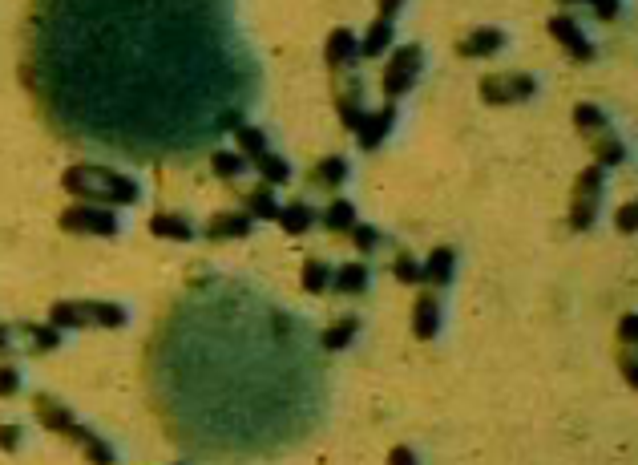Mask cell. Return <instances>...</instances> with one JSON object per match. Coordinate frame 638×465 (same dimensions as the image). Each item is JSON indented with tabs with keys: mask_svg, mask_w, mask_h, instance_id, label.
Listing matches in <instances>:
<instances>
[{
	"mask_svg": "<svg viewBox=\"0 0 638 465\" xmlns=\"http://www.w3.org/2000/svg\"><path fill=\"white\" fill-rule=\"evenodd\" d=\"M61 186L77 203H97V207H134L142 199L138 178L114 166H97V162H77L61 174Z\"/></svg>",
	"mask_w": 638,
	"mask_h": 465,
	"instance_id": "obj_1",
	"label": "cell"
},
{
	"mask_svg": "<svg viewBox=\"0 0 638 465\" xmlns=\"http://www.w3.org/2000/svg\"><path fill=\"white\" fill-rule=\"evenodd\" d=\"M33 417L41 421V429H49V433H57V437L73 441L89 465H118L114 445L105 441L101 433H93L89 425H81V421L73 417V409H69L61 397H53V393H37V397H33Z\"/></svg>",
	"mask_w": 638,
	"mask_h": 465,
	"instance_id": "obj_2",
	"label": "cell"
},
{
	"mask_svg": "<svg viewBox=\"0 0 638 465\" xmlns=\"http://www.w3.org/2000/svg\"><path fill=\"white\" fill-rule=\"evenodd\" d=\"M49 324L61 332H81V328H126L130 312L118 300H57L49 308Z\"/></svg>",
	"mask_w": 638,
	"mask_h": 465,
	"instance_id": "obj_3",
	"label": "cell"
},
{
	"mask_svg": "<svg viewBox=\"0 0 638 465\" xmlns=\"http://www.w3.org/2000/svg\"><path fill=\"white\" fill-rule=\"evenodd\" d=\"M602 191H606V166L590 162L578 178H574V191H570V231H590L598 223L602 211Z\"/></svg>",
	"mask_w": 638,
	"mask_h": 465,
	"instance_id": "obj_4",
	"label": "cell"
},
{
	"mask_svg": "<svg viewBox=\"0 0 638 465\" xmlns=\"http://www.w3.org/2000/svg\"><path fill=\"white\" fill-rule=\"evenodd\" d=\"M61 231L65 235H93V239H118L122 219L114 207H97V203H73L61 211Z\"/></svg>",
	"mask_w": 638,
	"mask_h": 465,
	"instance_id": "obj_5",
	"label": "cell"
},
{
	"mask_svg": "<svg viewBox=\"0 0 638 465\" xmlns=\"http://www.w3.org/2000/svg\"><path fill=\"white\" fill-rule=\"evenodd\" d=\"M477 93H481L485 106H517V102H529L538 93V77L534 73H517V69H509V73H485L481 85H477Z\"/></svg>",
	"mask_w": 638,
	"mask_h": 465,
	"instance_id": "obj_6",
	"label": "cell"
},
{
	"mask_svg": "<svg viewBox=\"0 0 638 465\" xmlns=\"http://www.w3.org/2000/svg\"><path fill=\"white\" fill-rule=\"evenodd\" d=\"M420 73H424V49H420V45H400V49L388 57L384 73H380V89H384V98H388V102L404 98V93L420 81Z\"/></svg>",
	"mask_w": 638,
	"mask_h": 465,
	"instance_id": "obj_7",
	"label": "cell"
},
{
	"mask_svg": "<svg viewBox=\"0 0 638 465\" xmlns=\"http://www.w3.org/2000/svg\"><path fill=\"white\" fill-rule=\"evenodd\" d=\"M332 81H336V114H340V122H344V130H352L356 134V126L364 122V77L360 73H332Z\"/></svg>",
	"mask_w": 638,
	"mask_h": 465,
	"instance_id": "obj_8",
	"label": "cell"
},
{
	"mask_svg": "<svg viewBox=\"0 0 638 465\" xmlns=\"http://www.w3.org/2000/svg\"><path fill=\"white\" fill-rule=\"evenodd\" d=\"M546 29H550V37H554V41H558V45H562V49H566L574 61H594V57H598L594 41L582 33V25H578L570 13H554Z\"/></svg>",
	"mask_w": 638,
	"mask_h": 465,
	"instance_id": "obj_9",
	"label": "cell"
},
{
	"mask_svg": "<svg viewBox=\"0 0 638 465\" xmlns=\"http://www.w3.org/2000/svg\"><path fill=\"white\" fill-rule=\"evenodd\" d=\"M441 320H445L441 296H437L433 288H420V292H416V304H412V336H416V340H437Z\"/></svg>",
	"mask_w": 638,
	"mask_h": 465,
	"instance_id": "obj_10",
	"label": "cell"
},
{
	"mask_svg": "<svg viewBox=\"0 0 638 465\" xmlns=\"http://www.w3.org/2000/svg\"><path fill=\"white\" fill-rule=\"evenodd\" d=\"M356 57H360V37L352 29H332L328 33V45H324V61L332 73H348L356 69Z\"/></svg>",
	"mask_w": 638,
	"mask_h": 465,
	"instance_id": "obj_11",
	"label": "cell"
},
{
	"mask_svg": "<svg viewBox=\"0 0 638 465\" xmlns=\"http://www.w3.org/2000/svg\"><path fill=\"white\" fill-rule=\"evenodd\" d=\"M392 126H396V106L388 102V106H380V110H372V114H364V122L356 126V142H360V150H380L384 146V138L392 134Z\"/></svg>",
	"mask_w": 638,
	"mask_h": 465,
	"instance_id": "obj_12",
	"label": "cell"
},
{
	"mask_svg": "<svg viewBox=\"0 0 638 465\" xmlns=\"http://www.w3.org/2000/svg\"><path fill=\"white\" fill-rule=\"evenodd\" d=\"M255 231V219L247 211H215L206 223V239L227 243V239H247Z\"/></svg>",
	"mask_w": 638,
	"mask_h": 465,
	"instance_id": "obj_13",
	"label": "cell"
},
{
	"mask_svg": "<svg viewBox=\"0 0 638 465\" xmlns=\"http://www.w3.org/2000/svg\"><path fill=\"white\" fill-rule=\"evenodd\" d=\"M505 45H509L505 29L485 25V29H473L465 41H457V53H461V57H469V61H477V57H497Z\"/></svg>",
	"mask_w": 638,
	"mask_h": 465,
	"instance_id": "obj_14",
	"label": "cell"
},
{
	"mask_svg": "<svg viewBox=\"0 0 638 465\" xmlns=\"http://www.w3.org/2000/svg\"><path fill=\"white\" fill-rule=\"evenodd\" d=\"M420 267H424V284H429L433 292H441V288L453 284V275H457V251L453 247H433L429 259H424Z\"/></svg>",
	"mask_w": 638,
	"mask_h": 465,
	"instance_id": "obj_15",
	"label": "cell"
},
{
	"mask_svg": "<svg viewBox=\"0 0 638 465\" xmlns=\"http://www.w3.org/2000/svg\"><path fill=\"white\" fill-rule=\"evenodd\" d=\"M61 340H65V332L53 328V324H21L17 328V344L25 352H57Z\"/></svg>",
	"mask_w": 638,
	"mask_h": 465,
	"instance_id": "obj_16",
	"label": "cell"
},
{
	"mask_svg": "<svg viewBox=\"0 0 638 465\" xmlns=\"http://www.w3.org/2000/svg\"><path fill=\"white\" fill-rule=\"evenodd\" d=\"M586 146H590V154H594L598 166H622L626 162V142L614 134V126H606L602 134L586 138Z\"/></svg>",
	"mask_w": 638,
	"mask_h": 465,
	"instance_id": "obj_17",
	"label": "cell"
},
{
	"mask_svg": "<svg viewBox=\"0 0 638 465\" xmlns=\"http://www.w3.org/2000/svg\"><path fill=\"white\" fill-rule=\"evenodd\" d=\"M307 178H311V186H319V191H336V186L348 182V158H340V154L319 158Z\"/></svg>",
	"mask_w": 638,
	"mask_h": 465,
	"instance_id": "obj_18",
	"label": "cell"
},
{
	"mask_svg": "<svg viewBox=\"0 0 638 465\" xmlns=\"http://www.w3.org/2000/svg\"><path fill=\"white\" fill-rule=\"evenodd\" d=\"M150 235L158 239H170V243H190L194 239V223L186 215H174V211H158L150 219Z\"/></svg>",
	"mask_w": 638,
	"mask_h": 465,
	"instance_id": "obj_19",
	"label": "cell"
},
{
	"mask_svg": "<svg viewBox=\"0 0 638 465\" xmlns=\"http://www.w3.org/2000/svg\"><path fill=\"white\" fill-rule=\"evenodd\" d=\"M368 284H372V271L364 263H344L332 275V292H340V296H364Z\"/></svg>",
	"mask_w": 638,
	"mask_h": 465,
	"instance_id": "obj_20",
	"label": "cell"
},
{
	"mask_svg": "<svg viewBox=\"0 0 638 465\" xmlns=\"http://www.w3.org/2000/svg\"><path fill=\"white\" fill-rule=\"evenodd\" d=\"M243 203H247L243 211H247L251 219H267V223H275V219H279V211H283V203L275 199V186H267V182H259L255 191H247V195H243Z\"/></svg>",
	"mask_w": 638,
	"mask_h": 465,
	"instance_id": "obj_21",
	"label": "cell"
},
{
	"mask_svg": "<svg viewBox=\"0 0 638 465\" xmlns=\"http://www.w3.org/2000/svg\"><path fill=\"white\" fill-rule=\"evenodd\" d=\"M392 41H396V25H392V21H380V17H376V21L368 25L364 41H360V57H384Z\"/></svg>",
	"mask_w": 638,
	"mask_h": 465,
	"instance_id": "obj_22",
	"label": "cell"
},
{
	"mask_svg": "<svg viewBox=\"0 0 638 465\" xmlns=\"http://www.w3.org/2000/svg\"><path fill=\"white\" fill-rule=\"evenodd\" d=\"M279 227H283V235H307L311 231V223H315V211H311V203H283V211H279V219H275Z\"/></svg>",
	"mask_w": 638,
	"mask_h": 465,
	"instance_id": "obj_23",
	"label": "cell"
},
{
	"mask_svg": "<svg viewBox=\"0 0 638 465\" xmlns=\"http://www.w3.org/2000/svg\"><path fill=\"white\" fill-rule=\"evenodd\" d=\"M332 267L324 263V259H307L303 263V271H299V284H303V292H311V296H324V292H332Z\"/></svg>",
	"mask_w": 638,
	"mask_h": 465,
	"instance_id": "obj_24",
	"label": "cell"
},
{
	"mask_svg": "<svg viewBox=\"0 0 638 465\" xmlns=\"http://www.w3.org/2000/svg\"><path fill=\"white\" fill-rule=\"evenodd\" d=\"M319 223H324L332 235H344V231L356 227V207H352L348 199H332V203L324 207V215H319Z\"/></svg>",
	"mask_w": 638,
	"mask_h": 465,
	"instance_id": "obj_25",
	"label": "cell"
},
{
	"mask_svg": "<svg viewBox=\"0 0 638 465\" xmlns=\"http://www.w3.org/2000/svg\"><path fill=\"white\" fill-rule=\"evenodd\" d=\"M574 126H578V134H582V138H594V134H602V130L610 126V118H606V110H602V106H594V102H578V106H574Z\"/></svg>",
	"mask_w": 638,
	"mask_h": 465,
	"instance_id": "obj_26",
	"label": "cell"
},
{
	"mask_svg": "<svg viewBox=\"0 0 638 465\" xmlns=\"http://www.w3.org/2000/svg\"><path fill=\"white\" fill-rule=\"evenodd\" d=\"M210 170H215L219 178H227V182H235V178L247 174V154H239V150H215V154H210Z\"/></svg>",
	"mask_w": 638,
	"mask_h": 465,
	"instance_id": "obj_27",
	"label": "cell"
},
{
	"mask_svg": "<svg viewBox=\"0 0 638 465\" xmlns=\"http://www.w3.org/2000/svg\"><path fill=\"white\" fill-rule=\"evenodd\" d=\"M251 166L259 170V178L267 182V186H283L287 178H291V166H287V158H279V154H259V158H251Z\"/></svg>",
	"mask_w": 638,
	"mask_h": 465,
	"instance_id": "obj_28",
	"label": "cell"
},
{
	"mask_svg": "<svg viewBox=\"0 0 638 465\" xmlns=\"http://www.w3.org/2000/svg\"><path fill=\"white\" fill-rule=\"evenodd\" d=\"M356 332H360V320H356V316H340L336 324H328L324 348H328V352H340V348H348V344L356 340Z\"/></svg>",
	"mask_w": 638,
	"mask_h": 465,
	"instance_id": "obj_29",
	"label": "cell"
},
{
	"mask_svg": "<svg viewBox=\"0 0 638 465\" xmlns=\"http://www.w3.org/2000/svg\"><path fill=\"white\" fill-rule=\"evenodd\" d=\"M235 146H239V154H247V162L271 150V146H267V134H263L259 126H239V130H235Z\"/></svg>",
	"mask_w": 638,
	"mask_h": 465,
	"instance_id": "obj_30",
	"label": "cell"
},
{
	"mask_svg": "<svg viewBox=\"0 0 638 465\" xmlns=\"http://www.w3.org/2000/svg\"><path fill=\"white\" fill-rule=\"evenodd\" d=\"M392 275L400 279V284H424V267H420L408 251H396V259H392Z\"/></svg>",
	"mask_w": 638,
	"mask_h": 465,
	"instance_id": "obj_31",
	"label": "cell"
},
{
	"mask_svg": "<svg viewBox=\"0 0 638 465\" xmlns=\"http://www.w3.org/2000/svg\"><path fill=\"white\" fill-rule=\"evenodd\" d=\"M618 372H622V381L638 393V348H626L618 344Z\"/></svg>",
	"mask_w": 638,
	"mask_h": 465,
	"instance_id": "obj_32",
	"label": "cell"
},
{
	"mask_svg": "<svg viewBox=\"0 0 638 465\" xmlns=\"http://www.w3.org/2000/svg\"><path fill=\"white\" fill-rule=\"evenodd\" d=\"M558 5H586L594 17H602V21H614L618 13H622V0H558Z\"/></svg>",
	"mask_w": 638,
	"mask_h": 465,
	"instance_id": "obj_33",
	"label": "cell"
},
{
	"mask_svg": "<svg viewBox=\"0 0 638 465\" xmlns=\"http://www.w3.org/2000/svg\"><path fill=\"white\" fill-rule=\"evenodd\" d=\"M17 393H21V368L5 360V364H0V401H9Z\"/></svg>",
	"mask_w": 638,
	"mask_h": 465,
	"instance_id": "obj_34",
	"label": "cell"
},
{
	"mask_svg": "<svg viewBox=\"0 0 638 465\" xmlns=\"http://www.w3.org/2000/svg\"><path fill=\"white\" fill-rule=\"evenodd\" d=\"M348 235H352L356 251H364V255H372V251L380 247V231H376V227H368V223H356Z\"/></svg>",
	"mask_w": 638,
	"mask_h": 465,
	"instance_id": "obj_35",
	"label": "cell"
},
{
	"mask_svg": "<svg viewBox=\"0 0 638 465\" xmlns=\"http://www.w3.org/2000/svg\"><path fill=\"white\" fill-rule=\"evenodd\" d=\"M614 227H618L622 235H638V199H630V203H622V207L614 211Z\"/></svg>",
	"mask_w": 638,
	"mask_h": 465,
	"instance_id": "obj_36",
	"label": "cell"
},
{
	"mask_svg": "<svg viewBox=\"0 0 638 465\" xmlns=\"http://www.w3.org/2000/svg\"><path fill=\"white\" fill-rule=\"evenodd\" d=\"M21 445H25L21 425H5V421H0V453H17Z\"/></svg>",
	"mask_w": 638,
	"mask_h": 465,
	"instance_id": "obj_37",
	"label": "cell"
},
{
	"mask_svg": "<svg viewBox=\"0 0 638 465\" xmlns=\"http://www.w3.org/2000/svg\"><path fill=\"white\" fill-rule=\"evenodd\" d=\"M618 344L638 348V312H626V316L618 320Z\"/></svg>",
	"mask_w": 638,
	"mask_h": 465,
	"instance_id": "obj_38",
	"label": "cell"
},
{
	"mask_svg": "<svg viewBox=\"0 0 638 465\" xmlns=\"http://www.w3.org/2000/svg\"><path fill=\"white\" fill-rule=\"evenodd\" d=\"M17 348H21V344H17V328L0 324V360H9V356H13Z\"/></svg>",
	"mask_w": 638,
	"mask_h": 465,
	"instance_id": "obj_39",
	"label": "cell"
},
{
	"mask_svg": "<svg viewBox=\"0 0 638 465\" xmlns=\"http://www.w3.org/2000/svg\"><path fill=\"white\" fill-rule=\"evenodd\" d=\"M376 9H380V13H376L380 21H392V25H396V17H400V9H404V0H376Z\"/></svg>",
	"mask_w": 638,
	"mask_h": 465,
	"instance_id": "obj_40",
	"label": "cell"
},
{
	"mask_svg": "<svg viewBox=\"0 0 638 465\" xmlns=\"http://www.w3.org/2000/svg\"><path fill=\"white\" fill-rule=\"evenodd\" d=\"M388 465H420V461L408 445H396V449H388Z\"/></svg>",
	"mask_w": 638,
	"mask_h": 465,
	"instance_id": "obj_41",
	"label": "cell"
},
{
	"mask_svg": "<svg viewBox=\"0 0 638 465\" xmlns=\"http://www.w3.org/2000/svg\"><path fill=\"white\" fill-rule=\"evenodd\" d=\"M170 465H186V461H170Z\"/></svg>",
	"mask_w": 638,
	"mask_h": 465,
	"instance_id": "obj_42",
	"label": "cell"
}]
</instances>
